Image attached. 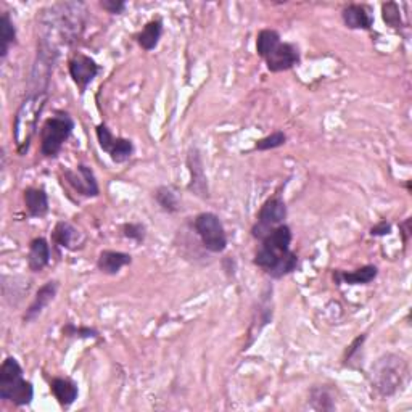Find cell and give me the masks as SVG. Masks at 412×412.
Wrapping results in <instances>:
<instances>
[{"label": "cell", "mask_w": 412, "mask_h": 412, "mask_svg": "<svg viewBox=\"0 0 412 412\" xmlns=\"http://www.w3.org/2000/svg\"><path fill=\"white\" fill-rule=\"evenodd\" d=\"M293 233L287 224H280L260 240L253 263L266 270L273 279H282L292 274L298 266V256L290 251Z\"/></svg>", "instance_id": "6da1fadb"}, {"label": "cell", "mask_w": 412, "mask_h": 412, "mask_svg": "<svg viewBox=\"0 0 412 412\" xmlns=\"http://www.w3.org/2000/svg\"><path fill=\"white\" fill-rule=\"evenodd\" d=\"M256 52L266 61L270 73L292 70L300 63V51L290 42H282L280 34L274 29H261L256 36Z\"/></svg>", "instance_id": "7a4b0ae2"}, {"label": "cell", "mask_w": 412, "mask_h": 412, "mask_svg": "<svg viewBox=\"0 0 412 412\" xmlns=\"http://www.w3.org/2000/svg\"><path fill=\"white\" fill-rule=\"evenodd\" d=\"M34 398L33 384L24 380L23 367L15 358H5L0 366V399L15 406H28Z\"/></svg>", "instance_id": "3957f363"}, {"label": "cell", "mask_w": 412, "mask_h": 412, "mask_svg": "<svg viewBox=\"0 0 412 412\" xmlns=\"http://www.w3.org/2000/svg\"><path fill=\"white\" fill-rule=\"evenodd\" d=\"M408 377V364L403 358L395 354H386L380 358L372 369V382L375 390L382 396H391L401 389Z\"/></svg>", "instance_id": "277c9868"}, {"label": "cell", "mask_w": 412, "mask_h": 412, "mask_svg": "<svg viewBox=\"0 0 412 412\" xmlns=\"http://www.w3.org/2000/svg\"><path fill=\"white\" fill-rule=\"evenodd\" d=\"M75 121L68 113H57L48 118L41 129V153L47 158L58 157L66 140L71 137Z\"/></svg>", "instance_id": "5b68a950"}, {"label": "cell", "mask_w": 412, "mask_h": 412, "mask_svg": "<svg viewBox=\"0 0 412 412\" xmlns=\"http://www.w3.org/2000/svg\"><path fill=\"white\" fill-rule=\"evenodd\" d=\"M46 95L44 94H36L31 95L26 102H23L15 118V139L18 145V152L24 155V152H28L31 137L36 132V125H38L39 115L42 113L46 105Z\"/></svg>", "instance_id": "8992f818"}, {"label": "cell", "mask_w": 412, "mask_h": 412, "mask_svg": "<svg viewBox=\"0 0 412 412\" xmlns=\"http://www.w3.org/2000/svg\"><path fill=\"white\" fill-rule=\"evenodd\" d=\"M201 245L211 253H223L227 248V233L219 216L214 213H200L194 221Z\"/></svg>", "instance_id": "52a82bcc"}, {"label": "cell", "mask_w": 412, "mask_h": 412, "mask_svg": "<svg viewBox=\"0 0 412 412\" xmlns=\"http://www.w3.org/2000/svg\"><path fill=\"white\" fill-rule=\"evenodd\" d=\"M287 219V206L285 203L279 196H274V199H269L264 205L261 206L260 213H258L256 224L251 229V236L256 240H263L268 233L275 229V227L284 224Z\"/></svg>", "instance_id": "ba28073f"}, {"label": "cell", "mask_w": 412, "mask_h": 412, "mask_svg": "<svg viewBox=\"0 0 412 412\" xmlns=\"http://www.w3.org/2000/svg\"><path fill=\"white\" fill-rule=\"evenodd\" d=\"M65 179L70 184L75 192L85 196V199H95L100 195V189H98L97 177L88 164H78L75 171L65 169Z\"/></svg>", "instance_id": "9c48e42d"}, {"label": "cell", "mask_w": 412, "mask_h": 412, "mask_svg": "<svg viewBox=\"0 0 412 412\" xmlns=\"http://www.w3.org/2000/svg\"><path fill=\"white\" fill-rule=\"evenodd\" d=\"M68 70H70L73 83H75L79 90L84 94L85 89L89 88V84L94 81L98 73H100V66L97 65L94 58L88 57V55L76 53L75 57L70 60V63H68Z\"/></svg>", "instance_id": "30bf717a"}, {"label": "cell", "mask_w": 412, "mask_h": 412, "mask_svg": "<svg viewBox=\"0 0 412 412\" xmlns=\"http://www.w3.org/2000/svg\"><path fill=\"white\" fill-rule=\"evenodd\" d=\"M187 164H189V173H190L189 190L196 196H200V199H208V196H210V190H208L205 166H203V159L200 157L199 150L196 149L190 150L187 157Z\"/></svg>", "instance_id": "8fae6325"}, {"label": "cell", "mask_w": 412, "mask_h": 412, "mask_svg": "<svg viewBox=\"0 0 412 412\" xmlns=\"http://www.w3.org/2000/svg\"><path fill=\"white\" fill-rule=\"evenodd\" d=\"M58 287H60V284L57 280L46 282V284L39 288L38 293H36L33 303L29 305L26 312H24L23 321L24 322L36 321V319L42 315V311H44L46 307L55 300V297H57Z\"/></svg>", "instance_id": "7c38bea8"}, {"label": "cell", "mask_w": 412, "mask_h": 412, "mask_svg": "<svg viewBox=\"0 0 412 412\" xmlns=\"http://www.w3.org/2000/svg\"><path fill=\"white\" fill-rule=\"evenodd\" d=\"M342 18L345 26L349 29H359V31H369L374 26V16L366 5L361 4H352L348 7L343 9Z\"/></svg>", "instance_id": "4fadbf2b"}, {"label": "cell", "mask_w": 412, "mask_h": 412, "mask_svg": "<svg viewBox=\"0 0 412 412\" xmlns=\"http://www.w3.org/2000/svg\"><path fill=\"white\" fill-rule=\"evenodd\" d=\"M131 263H132V256L129 253H122V251H115V250H103L102 253L98 255L97 268L103 274L116 275L122 268L129 266Z\"/></svg>", "instance_id": "5bb4252c"}, {"label": "cell", "mask_w": 412, "mask_h": 412, "mask_svg": "<svg viewBox=\"0 0 412 412\" xmlns=\"http://www.w3.org/2000/svg\"><path fill=\"white\" fill-rule=\"evenodd\" d=\"M48 263H51V245H48L44 237H38L31 240L29 253H28V266L33 273H41L44 270Z\"/></svg>", "instance_id": "9a60e30c"}, {"label": "cell", "mask_w": 412, "mask_h": 412, "mask_svg": "<svg viewBox=\"0 0 412 412\" xmlns=\"http://www.w3.org/2000/svg\"><path fill=\"white\" fill-rule=\"evenodd\" d=\"M23 199L31 218H42L48 213V196L44 189L29 187L24 190Z\"/></svg>", "instance_id": "2e32d148"}, {"label": "cell", "mask_w": 412, "mask_h": 412, "mask_svg": "<svg viewBox=\"0 0 412 412\" xmlns=\"http://www.w3.org/2000/svg\"><path fill=\"white\" fill-rule=\"evenodd\" d=\"M51 390L53 393L55 399H57L60 406L63 408H70V406L76 401L79 395L78 385L73 382L71 379L57 377L51 382Z\"/></svg>", "instance_id": "e0dca14e"}, {"label": "cell", "mask_w": 412, "mask_h": 412, "mask_svg": "<svg viewBox=\"0 0 412 412\" xmlns=\"http://www.w3.org/2000/svg\"><path fill=\"white\" fill-rule=\"evenodd\" d=\"M53 242L66 250H76L83 243V236L75 226L61 221L53 229Z\"/></svg>", "instance_id": "ac0fdd59"}, {"label": "cell", "mask_w": 412, "mask_h": 412, "mask_svg": "<svg viewBox=\"0 0 412 412\" xmlns=\"http://www.w3.org/2000/svg\"><path fill=\"white\" fill-rule=\"evenodd\" d=\"M379 269L374 264H367V266H362L359 269L353 270V273H337L335 280L343 282L347 285H367L377 278Z\"/></svg>", "instance_id": "d6986e66"}, {"label": "cell", "mask_w": 412, "mask_h": 412, "mask_svg": "<svg viewBox=\"0 0 412 412\" xmlns=\"http://www.w3.org/2000/svg\"><path fill=\"white\" fill-rule=\"evenodd\" d=\"M162 36H163V21L157 18V20L147 23L135 39H137V44L142 47L144 51L150 52L153 48H157Z\"/></svg>", "instance_id": "ffe728a7"}, {"label": "cell", "mask_w": 412, "mask_h": 412, "mask_svg": "<svg viewBox=\"0 0 412 412\" xmlns=\"http://www.w3.org/2000/svg\"><path fill=\"white\" fill-rule=\"evenodd\" d=\"M0 41H2L0 57L5 60L10 52V47L16 44V28L9 14H4L2 20H0Z\"/></svg>", "instance_id": "44dd1931"}, {"label": "cell", "mask_w": 412, "mask_h": 412, "mask_svg": "<svg viewBox=\"0 0 412 412\" xmlns=\"http://www.w3.org/2000/svg\"><path fill=\"white\" fill-rule=\"evenodd\" d=\"M107 153H108L110 158H112L116 164L126 163L127 159L132 157V153H134V144H132L129 139L115 137L112 145L108 147Z\"/></svg>", "instance_id": "7402d4cb"}, {"label": "cell", "mask_w": 412, "mask_h": 412, "mask_svg": "<svg viewBox=\"0 0 412 412\" xmlns=\"http://www.w3.org/2000/svg\"><path fill=\"white\" fill-rule=\"evenodd\" d=\"M155 200L162 210L166 213H177L181 210L179 199H177L176 192L171 187L162 186L155 190Z\"/></svg>", "instance_id": "603a6c76"}, {"label": "cell", "mask_w": 412, "mask_h": 412, "mask_svg": "<svg viewBox=\"0 0 412 412\" xmlns=\"http://www.w3.org/2000/svg\"><path fill=\"white\" fill-rule=\"evenodd\" d=\"M310 401H311V408L316 411L335 409L334 398H332L330 391L325 389V386H316V389H312L310 395Z\"/></svg>", "instance_id": "cb8c5ba5"}, {"label": "cell", "mask_w": 412, "mask_h": 412, "mask_svg": "<svg viewBox=\"0 0 412 412\" xmlns=\"http://www.w3.org/2000/svg\"><path fill=\"white\" fill-rule=\"evenodd\" d=\"M287 144V135L284 131H275L268 137H263L255 144V150L266 152V150H274L279 149V147Z\"/></svg>", "instance_id": "d4e9b609"}, {"label": "cell", "mask_w": 412, "mask_h": 412, "mask_svg": "<svg viewBox=\"0 0 412 412\" xmlns=\"http://www.w3.org/2000/svg\"><path fill=\"white\" fill-rule=\"evenodd\" d=\"M384 21L391 28L401 26V15H399V7L395 2H386L382 5Z\"/></svg>", "instance_id": "484cf974"}, {"label": "cell", "mask_w": 412, "mask_h": 412, "mask_svg": "<svg viewBox=\"0 0 412 412\" xmlns=\"http://www.w3.org/2000/svg\"><path fill=\"white\" fill-rule=\"evenodd\" d=\"M121 231L122 236L129 240H134L135 243H142L145 240V227L139 223H126Z\"/></svg>", "instance_id": "4316f807"}, {"label": "cell", "mask_w": 412, "mask_h": 412, "mask_svg": "<svg viewBox=\"0 0 412 412\" xmlns=\"http://www.w3.org/2000/svg\"><path fill=\"white\" fill-rule=\"evenodd\" d=\"M65 337H79V338H97L98 332L89 327H76L75 324H68L63 327Z\"/></svg>", "instance_id": "83f0119b"}, {"label": "cell", "mask_w": 412, "mask_h": 412, "mask_svg": "<svg viewBox=\"0 0 412 412\" xmlns=\"http://www.w3.org/2000/svg\"><path fill=\"white\" fill-rule=\"evenodd\" d=\"M100 7L107 10L110 15H121L126 10V2H122V0H103L100 2Z\"/></svg>", "instance_id": "f1b7e54d"}, {"label": "cell", "mask_w": 412, "mask_h": 412, "mask_svg": "<svg viewBox=\"0 0 412 412\" xmlns=\"http://www.w3.org/2000/svg\"><path fill=\"white\" fill-rule=\"evenodd\" d=\"M390 232H391V224L386 223V221H380L379 224H375L371 229V236L384 237V236H389Z\"/></svg>", "instance_id": "f546056e"}, {"label": "cell", "mask_w": 412, "mask_h": 412, "mask_svg": "<svg viewBox=\"0 0 412 412\" xmlns=\"http://www.w3.org/2000/svg\"><path fill=\"white\" fill-rule=\"evenodd\" d=\"M364 340H366V335H361V337L356 338V340L352 343V347L348 348V352H347V361L353 358V354H354L356 352H358V349L362 347V343H364Z\"/></svg>", "instance_id": "4dcf8cb0"}]
</instances>
